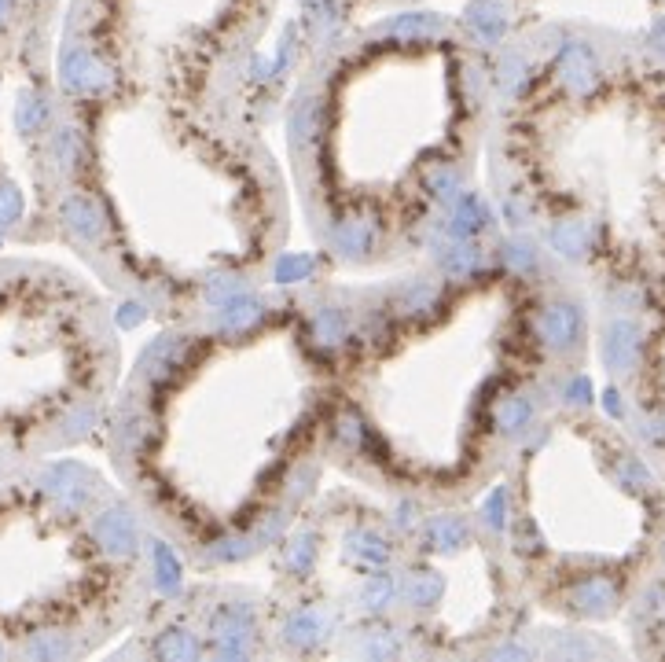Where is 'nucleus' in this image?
Masks as SVG:
<instances>
[{
	"mask_svg": "<svg viewBox=\"0 0 665 662\" xmlns=\"http://www.w3.org/2000/svg\"><path fill=\"white\" fill-rule=\"evenodd\" d=\"M350 291H258L173 320L136 357L103 427L114 479L195 571L272 552L331 468Z\"/></svg>",
	"mask_w": 665,
	"mask_h": 662,
	"instance_id": "1",
	"label": "nucleus"
},
{
	"mask_svg": "<svg viewBox=\"0 0 665 662\" xmlns=\"http://www.w3.org/2000/svg\"><path fill=\"white\" fill-rule=\"evenodd\" d=\"M48 199L103 284L173 320L265 291L291 240V188L236 103L63 89Z\"/></svg>",
	"mask_w": 665,
	"mask_h": 662,
	"instance_id": "2",
	"label": "nucleus"
},
{
	"mask_svg": "<svg viewBox=\"0 0 665 662\" xmlns=\"http://www.w3.org/2000/svg\"><path fill=\"white\" fill-rule=\"evenodd\" d=\"M375 295L339 339L331 468L394 501L474 504L544 416L563 313L500 258H441Z\"/></svg>",
	"mask_w": 665,
	"mask_h": 662,
	"instance_id": "3",
	"label": "nucleus"
},
{
	"mask_svg": "<svg viewBox=\"0 0 665 662\" xmlns=\"http://www.w3.org/2000/svg\"><path fill=\"white\" fill-rule=\"evenodd\" d=\"M493 118L478 41L405 12L331 45L287 115V170L309 240L353 273L445 258Z\"/></svg>",
	"mask_w": 665,
	"mask_h": 662,
	"instance_id": "4",
	"label": "nucleus"
},
{
	"mask_svg": "<svg viewBox=\"0 0 665 662\" xmlns=\"http://www.w3.org/2000/svg\"><path fill=\"white\" fill-rule=\"evenodd\" d=\"M511 229L610 291L665 284V67L559 41L493 74L485 137Z\"/></svg>",
	"mask_w": 665,
	"mask_h": 662,
	"instance_id": "5",
	"label": "nucleus"
},
{
	"mask_svg": "<svg viewBox=\"0 0 665 662\" xmlns=\"http://www.w3.org/2000/svg\"><path fill=\"white\" fill-rule=\"evenodd\" d=\"M265 637L291 655H471L519 593L482 501L423 508L364 486L309 501L276 541Z\"/></svg>",
	"mask_w": 665,
	"mask_h": 662,
	"instance_id": "6",
	"label": "nucleus"
},
{
	"mask_svg": "<svg viewBox=\"0 0 665 662\" xmlns=\"http://www.w3.org/2000/svg\"><path fill=\"white\" fill-rule=\"evenodd\" d=\"M485 493V523L522 604L607 618L651 582L665 486L636 438L592 409L544 412Z\"/></svg>",
	"mask_w": 665,
	"mask_h": 662,
	"instance_id": "7",
	"label": "nucleus"
},
{
	"mask_svg": "<svg viewBox=\"0 0 665 662\" xmlns=\"http://www.w3.org/2000/svg\"><path fill=\"white\" fill-rule=\"evenodd\" d=\"M158 541L85 464L0 460V659H81L151 611Z\"/></svg>",
	"mask_w": 665,
	"mask_h": 662,
	"instance_id": "8",
	"label": "nucleus"
},
{
	"mask_svg": "<svg viewBox=\"0 0 665 662\" xmlns=\"http://www.w3.org/2000/svg\"><path fill=\"white\" fill-rule=\"evenodd\" d=\"M103 295L45 258H0V460L59 457L103 434L122 387Z\"/></svg>",
	"mask_w": 665,
	"mask_h": 662,
	"instance_id": "9",
	"label": "nucleus"
}]
</instances>
